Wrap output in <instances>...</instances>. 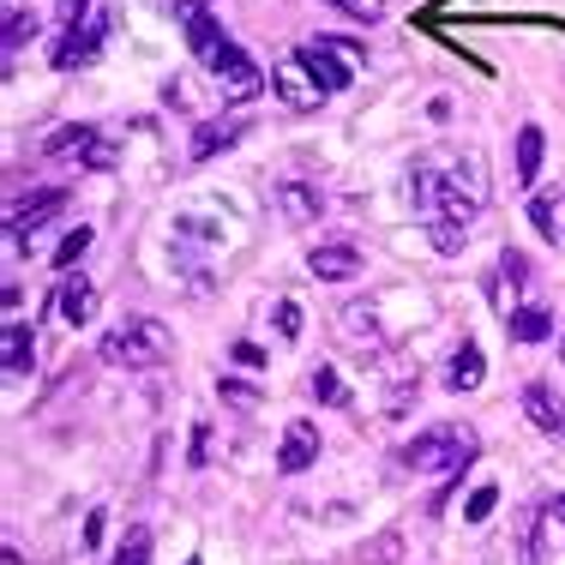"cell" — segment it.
I'll use <instances>...</instances> for the list:
<instances>
[{
	"label": "cell",
	"mask_w": 565,
	"mask_h": 565,
	"mask_svg": "<svg viewBox=\"0 0 565 565\" xmlns=\"http://www.w3.org/2000/svg\"><path fill=\"white\" fill-rule=\"evenodd\" d=\"M469 457H476V434H469V427L439 422V427H427V434H415L409 446L397 451V463L415 469V476H451V469L469 463Z\"/></svg>",
	"instance_id": "6da1fadb"
},
{
	"label": "cell",
	"mask_w": 565,
	"mask_h": 565,
	"mask_svg": "<svg viewBox=\"0 0 565 565\" xmlns=\"http://www.w3.org/2000/svg\"><path fill=\"white\" fill-rule=\"evenodd\" d=\"M97 355L109 361V367H157V361H169V331L157 326V319H120L109 338L97 343Z\"/></svg>",
	"instance_id": "7a4b0ae2"
},
{
	"label": "cell",
	"mask_w": 565,
	"mask_h": 565,
	"mask_svg": "<svg viewBox=\"0 0 565 565\" xmlns=\"http://www.w3.org/2000/svg\"><path fill=\"white\" fill-rule=\"evenodd\" d=\"M205 66H211V78H217V97H223V103H253V97L265 90V73H259V66H253L247 55H241L228 36L205 55Z\"/></svg>",
	"instance_id": "3957f363"
},
{
	"label": "cell",
	"mask_w": 565,
	"mask_h": 565,
	"mask_svg": "<svg viewBox=\"0 0 565 565\" xmlns=\"http://www.w3.org/2000/svg\"><path fill=\"white\" fill-rule=\"evenodd\" d=\"M109 24H115L109 12H90L85 24H73V31L61 36V43H55V55H49V61H55L61 73H73V66L97 61V49H103V36H109Z\"/></svg>",
	"instance_id": "277c9868"
},
{
	"label": "cell",
	"mask_w": 565,
	"mask_h": 565,
	"mask_svg": "<svg viewBox=\"0 0 565 565\" xmlns=\"http://www.w3.org/2000/svg\"><path fill=\"white\" fill-rule=\"evenodd\" d=\"M523 415H530V427H535V434H547V439H565V397H559L547 380L523 385Z\"/></svg>",
	"instance_id": "5b68a950"
},
{
	"label": "cell",
	"mask_w": 565,
	"mask_h": 565,
	"mask_svg": "<svg viewBox=\"0 0 565 565\" xmlns=\"http://www.w3.org/2000/svg\"><path fill=\"white\" fill-rule=\"evenodd\" d=\"M295 61L307 66V78H313L319 90H343L349 85V66H343V55L331 43H301V49H295Z\"/></svg>",
	"instance_id": "8992f818"
},
{
	"label": "cell",
	"mask_w": 565,
	"mask_h": 565,
	"mask_svg": "<svg viewBox=\"0 0 565 565\" xmlns=\"http://www.w3.org/2000/svg\"><path fill=\"white\" fill-rule=\"evenodd\" d=\"M174 19H181V31H186V43H193L199 61H205L211 49L223 43V24L205 12V0H174Z\"/></svg>",
	"instance_id": "52a82bcc"
},
{
	"label": "cell",
	"mask_w": 565,
	"mask_h": 565,
	"mask_svg": "<svg viewBox=\"0 0 565 565\" xmlns=\"http://www.w3.org/2000/svg\"><path fill=\"white\" fill-rule=\"evenodd\" d=\"M277 211H282L295 228H313V217L326 211V199H319L313 181H277Z\"/></svg>",
	"instance_id": "ba28073f"
},
{
	"label": "cell",
	"mask_w": 565,
	"mask_h": 565,
	"mask_svg": "<svg viewBox=\"0 0 565 565\" xmlns=\"http://www.w3.org/2000/svg\"><path fill=\"white\" fill-rule=\"evenodd\" d=\"M313 457H319V427L313 422H289L282 451H277V469L282 476H301V469H313Z\"/></svg>",
	"instance_id": "9c48e42d"
},
{
	"label": "cell",
	"mask_w": 565,
	"mask_h": 565,
	"mask_svg": "<svg viewBox=\"0 0 565 565\" xmlns=\"http://www.w3.org/2000/svg\"><path fill=\"white\" fill-rule=\"evenodd\" d=\"M271 90L289 103V109H319V103H326V90L307 85V66L301 61H282L277 73H271Z\"/></svg>",
	"instance_id": "30bf717a"
},
{
	"label": "cell",
	"mask_w": 565,
	"mask_h": 565,
	"mask_svg": "<svg viewBox=\"0 0 565 565\" xmlns=\"http://www.w3.org/2000/svg\"><path fill=\"white\" fill-rule=\"evenodd\" d=\"M55 313L66 319V326H85V319L97 313V289H90V277H85V271L61 277V289H55Z\"/></svg>",
	"instance_id": "8fae6325"
},
{
	"label": "cell",
	"mask_w": 565,
	"mask_h": 565,
	"mask_svg": "<svg viewBox=\"0 0 565 565\" xmlns=\"http://www.w3.org/2000/svg\"><path fill=\"white\" fill-rule=\"evenodd\" d=\"M307 271L319 282H349V277H361V253L355 247H313L307 253Z\"/></svg>",
	"instance_id": "7c38bea8"
},
{
	"label": "cell",
	"mask_w": 565,
	"mask_h": 565,
	"mask_svg": "<svg viewBox=\"0 0 565 565\" xmlns=\"http://www.w3.org/2000/svg\"><path fill=\"white\" fill-rule=\"evenodd\" d=\"M247 132V120H235V115H223V120H205V127L193 132V163H211L217 151H228V145Z\"/></svg>",
	"instance_id": "4fadbf2b"
},
{
	"label": "cell",
	"mask_w": 565,
	"mask_h": 565,
	"mask_svg": "<svg viewBox=\"0 0 565 565\" xmlns=\"http://www.w3.org/2000/svg\"><path fill=\"white\" fill-rule=\"evenodd\" d=\"M31 361H36L31 331H24V326H7V331H0V373H7V380H24V373H31Z\"/></svg>",
	"instance_id": "5bb4252c"
},
{
	"label": "cell",
	"mask_w": 565,
	"mask_h": 565,
	"mask_svg": "<svg viewBox=\"0 0 565 565\" xmlns=\"http://www.w3.org/2000/svg\"><path fill=\"white\" fill-rule=\"evenodd\" d=\"M530 282V259L523 253H505L500 259V277H493V301L505 307V313H518V289Z\"/></svg>",
	"instance_id": "9a60e30c"
},
{
	"label": "cell",
	"mask_w": 565,
	"mask_h": 565,
	"mask_svg": "<svg viewBox=\"0 0 565 565\" xmlns=\"http://www.w3.org/2000/svg\"><path fill=\"white\" fill-rule=\"evenodd\" d=\"M511 338L518 343H547L554 338V319H547V307H518V313H505Z\"/></svg>",
	"instance_id": "2e32d148"
},
{
	"label": "cell",
	"mask_w": 565,
	"mask_h": 565,
	"mask_svg": "<svg viewBox=\"0 0 565 565\" xmlns=\"http://www.w3.org/2000/svg\"><path fill=\"white\" fill-rule=\"evenodd\" d=\"M481 367H488V361H481V343H463V349L451 355L446 385H451V392H476V385H481Z\"/></svg>",
	"instance_id": "e0dca14e"
},
{
	"label": "cell",
	"mask_w": 565,
	"mask_h": 565,
	"mask_svg": "<svg viewBox=\"0 0 565 565\" xmlns=\"http://www.w3.org/2000/svg\"><path fill=\"white\" fill-rule=\"evenodd\" d=\"M518 547H523V565H547V554H542V505L518 511Z\"/></svg>",
	"instance_id": "ac0fdd59"
},
{
	"label": "cell",
	"mask_w": 565,
	"mask_h": 565,
	"mask_svg": "<svg viewBox=\"0 0 565 565\" xmlns=\"http://www.w3.org/2000/svg\"><path fill=\"white\" fill-rule=\"evenodd\" d=\"M542 151H547L542 127H518V181H523V186L542 174Z\"/></svg>",
	"instance_id": "d6986e66"
},
{
	"label": "cell",
	"mask_w": 565,
	"mask_h": 565,
	"mask_svg": "<svg viewBox=\"0 0 565 565\" xmlns=\"http://www.w3.org/2000/svg\"><path fill=\"white\" fill-rule=\"evenodd\" d=\"M90 139H97V127H61V132H49L43 151L49 157H73V163H78V157L90 151Z\"/></svg>",
	"instance_id": "ffe728a7"
},
{
	"label": "cell",
	"mask_w": 565,
	"mask_h": 565,
	"mask_svg": "<svg viewBox=\"0 0 565 565\" xmlns=\"http://www.w3.org/2000/svg\"><path fill=\"white\" fill-rule=\"evenodd\" d=\"M343 343H380V331H373V307H343Z\"/></svg>",
	"instance_id": "44dd1931"
},
{
	"label": "cell",
	"mask_w": 565,
	"mask_h": 565,
	"mask_svg": "<svg viewBox=\"0 0 565 565\" xmlns=\"http://www.w3.org/2000/svg\"><path fill=\"white\" fill-rule=\"evenodd\" d=\"M397 559H403V535H373L355 554V565H397Z\"/></svg>",
	"instance_id": "7402d4cb"
},
{
	"label": "cell",
	"mask_w": 565,
	"mask_h": 565,
	"mask_svg": "<svg viewBox=\"0 0 565 565\" xmlns=\"http://www.w3.org/2000/svg\"><path fill=\"white\" fill-rule=\"evenodd\" d=\"M115 565H151V530H145V523H132V530H127V542H120Z\"/></svg>",
	"instance_id": "603a6c76"
},
{
	"label": "cell",
	"mask_w": 565,
	"mask_h": 565,
	"mask_svg": "<svg viewBox=\"0 0 565 565\" xmlns=\"http://www.w3.org/2000/svg\"><path fill=\"white\" fill-rule=\"evenodd\" d=\"M427 241H434L439 253H457L469 241V223H451V217H439V223H427Z\"/></svg>",
	"instance_id": "cb8c5ba5"
},
{
	"label": "cell",
	"mask_w": 565,
	"mask_h": 565,
	"mask_svg": "<svg viewBox=\"0 0 565 565\" xmlns=\"http://www.w3.org/2000/svg\"><path fill=\"white\" fill-rule=\"evenodd\" d=\"M31 36H36V12H7V61L19 55Z\"/></svg>",
	"instance_id": "d4e9b609"
},
{
	"label": "cell",
	"mask_w": 565,
	"mask_h": 565,
	"mask_svg": "<svg viewBox=\"0 0 565 565\" xmlns=\"http://www.w3.org/2000/svg\"><path fill=\"white\" fill-rule=\"evenodd\" d=\"M493 505H500V488H493V481H481V488L469 493L463 518H469V523H488V518H493Z\"/></svg>",
	"instance_id": "484cf974"
},
{
	"label": "cell",
	"mask_w": 565,
	"mask_h": 565,
	"mask_svg": "<svg viewBox=\"0 0 565 565\" xmlns=\"http://www.w3.org/2000/svg\"><path fill=\"white\" fill-rule=\"evenodd\" d=\"M307 385H313V397H319V403H349L343 380H338V367H313V380H307Z\"/></svg>",
	"instance_id": "4316f807"
},
{
	"label": "cell",
	"mask_w": 565,
	"mask_h": 565,
	"mask_svg": "<svg viewBox=\"0 0 565 565\" xmlns=\"http://www.w3.org/2000/svg\"><path fill=\"white\" fill-rule=\"evenodd\" d=\"M530 223L542 228L547 241H554V235H559V205H554L547 193H535V199H530Z\"/></svg>",
	"instance_id": "83f0119b"
},
{
	"label": "cell",
	"mask_w": 565,
	"mask_h": 565,
	"mask_svg": "<svg viewBox=\"0 0 565 565\" xmlns=\"http://www.w3.org/2000/svg\"><path fill=\"white\" fill-rule=\"evenodd\" d=\"M85 247H90V228H73V235H66L61 247H55V271H73L78 253H85Z\"/></svg>",
	"instance_id": "f1b7e54d"
},
{
	"label": "cell",
	"mask_w": 565,
	"mask_h": 565,
	"mask_svg": "<svg viewBox=\"0 0 565 565\" xmlns=\"http://www.w3.org/2000/svg\"><path fill=\"white\" fill-rule=\"evenodd\" d=\"M78 163H85V169H115V163H120V157H115V145H109V132H97V139H90V151H85V157H78Z\"/></svg>",
	"instance_id": "f546056e"
},
{
	"label": "cell",
	"mask_w": 565,
	"mask_h": 565,
	"mask_svg": "<svg viewBox=\"0 0 565 565\" xmlns=\"http://www.w3.org/2000/svg\"><path fill=\"white\" fill-rule=\"evenodd\" d=\"M271 319H277V338H282V343L301 338V307H295V301H277V313H271Z\"/></svg>",
	"instance_id": "4dcf8cb0"
},
{
	"label": "cell",
	"mask_w": 565,
	"mask_h": 565,
	"mask_svg": "<svg viewBox=\"0 0 565 565\" xmlns=\"http://www.w3.org/2000/svg\"><path fill=\"white\" fill-rule=\"evenodd\" d=\"M90 19V0H61V24L73 31V24H85Z\"/></svg>",
	"instance_id": "1f68e13d"
},
{
	"label": "cell",
	"mask_w": 565,
	"mask_h": 565,
	"mask_svg": "<svg viewBox=\"0 0 565 565\" xmlns=\"http://www.w3.org/2000/svg\"><path fill=\"white\" fill-rule=\"evenodd\" d=\"M211 463V427L199 422V434H193V469H205Z\"/></svg>",
	"instance_id": "d6a6232c"
},
{
	"label": "cell",
	"mask_w": 565,
	"mask_h": 565,
	"mask_svg": "<svg viewBox=\"0 0 565 565\" xmlns=\"http://www.w3.org/2000/svg\"><path fill=\"white\" fill-rule=\"evenodd\" d=\"M223 397H228V403H253L259 392H253V385H241V380H223Z\"/></svg>",
	"instance_id": "836d02e7"
},
{
	"label": "cell",
	"mask_w": 565,
	"mask_h": 565,
	"mask_svg": "<svg viewBox=\"0 0 565 565\" xmlns=\"http://www.w3.org/2000/svg\"><path fill=\"white\" fill-rule=\"evenodd\" d=\"M235 361H247V367H265V349H259V343H235Z\"/></svg>",
	"instance_id": "e575fe53"
},
{
	"label": "cell",
	"mask_w": 565,
	"mask_h": 565,
	"mask_svg": "<svg viewBox=\"0 0 565 565\" xmlns=\"http://www.w3.org/2000/svg\"><path fill=\"white\" fill-rule=\"evenodd\" d=\"M103 518H109V511H90V518H85V542H90V547L103 542Z\"/></svg>",
	"instance_id": "d590c367"
},
{
	"label": "cell",
	"mask_w": 565,
	"mask_h": 565,
	"mask_svg": "<svg viewBox=\"0 0 565 565\" xmlns=\"http://www.w3.org/2000/svg\"><path fill=\"white\" fill-rule=\"evenodd\" d=\"M554 518H559V523H565V493H559V500H554Z\"/></svg>",
	"instance_id": "8d00e7d4"
},
{
	"label": "cell",
	"mask_w": 565,
	"mask_h": 565,
	"mask_svg": "<svg viewBox=\"0 0 565 565\" xmlns=\"http://www.w3.org/2000/svg\"><path fill=\"white\" fill-rule=\"evenodd\" d=\"M193 565H199V559H193Z\"/></svg>",
	"instance_id": "74e56055"
}]
</instances>
